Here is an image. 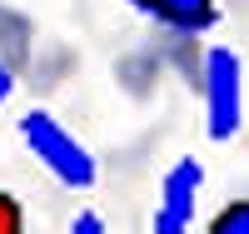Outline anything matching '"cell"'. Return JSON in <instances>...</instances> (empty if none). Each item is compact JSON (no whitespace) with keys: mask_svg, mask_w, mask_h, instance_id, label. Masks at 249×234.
<instances>
[{"mask_svg":"<svg viewBox=\"0 0 249 234\" xmlns=\"http://www.w3.org/2000/svg\"><path fill=\"white\" fill-rule=\"evenodd\" d=\"M30 219H25V204H20V195H10V189H0V234H25Z\"/></svg>","mask_w":249,"mask_h":234,"instance_id":"obj_6","label":"cell"},{"mask_svg":"<svg viewBox=\"0 0 249 234\" xmlns=\"http://www.w3.org/2000/svg\"><path fill=\"white\" fill-rule=\"evenodd\" d=\"M70 234H110V229H105V219H100L95 209H80V215L70 219Z\"/></svg>","mask_w":249,"mask_h":234,"instance_id":"obj_7","label":"cell"},{"mask_svg":"<svg viewBox=\"0 0 249 234\" xmlns=\"http://www.w3.org/2000/svg\"><path fill=\"white\" fill-rule=\"evenodd\" d=\"M15 130L25 140V150L45 164V175L60 180L65 189H95L100 184L95 150H85V140H80L70 125H60L50 110H25L15 120Z\"/></svg>","mask_w":249,"mask_h":234,"instance_id":"obj_1","label":"cell"},{"mask_svg":"<svg viewBox=\"0 0 249 234\" xmlns=\"http://www.w3.org/2000/svg\"><path fill=\"white\" fill-rule=\"evenodd\" d=\"M199 90H204V135L214 144H230L244 125V60L230 45H210L199 60Z\"/></svg>","mask_w":249,"mask_h":234,"instance_id":"obj_2","label":"cell"},{"mask_svg":"<svg viewBox=\"0 0 249 234\" xmlns=\"http://www.w3.org/2000/svg\"><path fill=\"white\" fill-rule=\"evenodd\" d=\"M130 10L170 35H204L219 25V0H130Z\"/></svg>","mask_w":249,"mask_h":234,"instance_id":"obj_4","label":"cell"},{"mask_svg":"<svg viewBox=\"0 0 249 234\" xmlns=\"http://www.w3.org/2000/svg\"><path fill=\"white\" fill-rule=\"evenodd\" d=\"M10 95H15V70L5 65V60H0V105H5Z\"/></svg>","mask_w":249,"mask_h":234,"instance_id":"obj_8","label":"cell"},{"mask_svg":"<svg viewBox=\"0 0 249 234\" xmlns=\"http://www.w3.org/2000/svg\"><path fill=\"white\" fill-rule=\"evenodd\" d=\"M199 184H204V164L195 155H179L160 180V204L150 215V234H190L195 204H199Z\"/></svg>","mask_w":249,"mask_h":234,"instance_id":"obj_3","label":"cell"},{"mask_svg":"<svg viewBox=\"0 0 249 234\" xmlns=\"http://www.w3.org/2000/svg\"><path fill=\"white\" fill-rule=\"evenodd\" d=\"M204 234H249V195H234V199H224L210 224H204Z\"/></svg>","mask_w":249,"mask_h":234,"instance_id":"obj_5","label":"cell"}]
</instances>
